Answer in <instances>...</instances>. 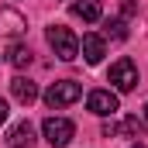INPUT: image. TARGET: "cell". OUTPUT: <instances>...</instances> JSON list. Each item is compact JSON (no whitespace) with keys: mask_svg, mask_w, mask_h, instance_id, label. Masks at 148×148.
<instances>
[{"mask_svg":"<svg viewBox=\"0 0 148 148\" xmlns=\"http://www.w3.org/2000/svg\"><path fill=\"white\" fill-rule=\"evenodd\" d=\"M48 45H52V52H55L62 62H73L76 55H79V38H76L66 24H52V28H48Z\"/></svg>","mask_w":148,"mask_h":148,"instance_id":"6da1fadb","label":"cell"},{"mask_svg":"<svg viewBox=\"0 0 148 148\" xmlns=\"http://www.w3.org/2000/svg\"><path fill=\"white\" fill-rule=\"evenodd\" d=\"M83 97V86L73 83V79H59V83H52L48 90H45V103L52 107V110H62V107H69Z\"/></svg>","mask_w":148,"mask_h":148,"instance_id":"7a4b0ae2","label":"cell"},{"mask_svg":"<svg viewBox=\"0 0 148 148\" xmlns=\"http://www.w3.org/2000/svg\"><path fill=\"white\" fill-rule=\"evenodd\" d=\"M41 131H45V141H48L52 148H66L69 141H73V134H76V124L69 121V117H45Z\"/></svg>","mask_w":148,"mask_h":148,"instance_id":"3957f363","label":"cell"},{"mask_svg":"<svg viewBox=\"0 0 148 148\" xmlns=\"http://www.w3.org/2000/svg\"><path fill=\"white\" fill-rule=\"evenodd\" d=\"M107 79L114 83V90H121V93H131L134 86H138V66L131 62V59H117L110 66V73Z\"/></svg>","mask_w":148,"mask_h":148,"instance_id":"277c9868","label":"cell"},{"mask_svg":"<svg viewBox=\"0 0 148 148\" xmlns=\"http://www.w3.org/2000/svg\"><path fill=\"white\" fill-rule=\"evenodd\" d=\"M86 107L97 114V117H114V114L121 110L117 93H110V90H93V93L86 97Z\"/></svg>","mask_w":148,"mask_h":148,"instance_id":"5b68a950","label":"cell"},{"mask_svg":"<svg viewBox=\"0 0 148 148\" xmlns=\"http://www.w3.org/2000/svg\"><path fill=\"white\" fill-rule=\"evenodd\" d=\"M28 31V21H24V14L21 10H14V7H0V35L3 38H17Z\"/></svg>","mask_w":148,"mask_h":148,"instance_id":"8992f818","label":"cell"},{"mask_svg":"<svg viewBox=\"0 0 148 148\" xmlns=\"http://www.w3.org/2000/svg\"><path fill=\"white\" fill-rule=\"evenodd\" d=\"M79 48H83V59H86L90 66H100V62H103V55H107V41H103L100 35H93V31H90V35H83Z\"/></svg>","mask_w":148,"mask_h":148,"instance_id":"52a82bcc","label":"cell"},{"mask_svg":"<svg viewBox=\"0 0 148 148\" xmlns=\"http://www.w3.org/2000/svg\"><path fill=\"white\" fill-rule=\"evenodd\" d=\"M7 148H35V127H31V121H21V124L10 127Z\"/></svg>","mask_w":148,"mask_h":148,"instance_id":"ba28073f","label":"cell"},{"mask_svg":"<svg viewBox=\"0 0 148 148\" xmlns=\"http://www.w3.org/2000/svg\"><path fill=\"white\" fill-rule=\"evenodd\" d=\"M10 93H14V100L24 103V107L38 100V86L28 79V76H14V79H10Z\"/></svg>","mask_w":148,"mask_h":148,"instance_id":"9c48e42d","label":"cell"},{"mask_svg":"<svg viewBox=\"0 0 148 148\" xmlns=\"http://www.w3.org/2000/svg\"><path fill=\"white\" fill-rule=\"evenodd\" d=\"M73 14L93 24V21L103 17V7H100V0H76V3H73Z\"/></svg>","mask_w":148,"mask_h":148,"instance_id":"30bf717a","label":"cell"},{"mask_svg":"<svg viewBox=\"0 0 148 148\" xmlns=\"http://www.w3.org/2000/svg\"><path fill=\"white\" fill-rule=\"evenodd\" d=\"M7 62H10L14 69H28V66H31V48H28V45H10V48H7Z\"/></svg>","mask_w":148,"mask_h":148,"instance_id":"8fae6325","label":"cell"},{"mask_svg":"<svg viewBox=\"0 0 148 148\" xmlns=\"http://www.w3.org/2000/svg\"><path fill=\"white\" fill-rule=\"evenodd\" d=\"M117 131H121L124 138H141V131H145V124H141V121H138V117L131 114V117H124V121L117 124Z\"/></svg>","mask_w":148,"mask_h":148,"instance_id":"7c38bea8","label":"cell"},{"mask_svg":"<svg viewBox=\"0 0 148 148\" xmlns=\"http://www.w3.org/2000/svg\"><path fill=\"white\" fill-rule=\"evenodd\" d=\"M103 31H107V38H114V41H124V38H127L124 21H117V17H114V21H107V28H103Z\"/></svg>","mask_w":148,"mask_h":148,"instance_id":"4fadbf2b","label":"cell"},{"mask_svg":"<svg viewBox=\"0 0 148 148\" xmlns=\"http://www.w3.org/2000/svg\"><path fill=\"white\" fill-rule=\"evenodd\" d=\"M100 134H103V138H114V134H117V124H114V121H107V124L100 127Z\"/></svg>","mask_w":148,"mask_h":148,"instance_id":"5bb4252c","label":"cell"},{"mask_svg":"<svg viewBox=\"0 0 148 148\" xmlns=\"http://www.w3.org/2000/svg\"><path fill=\"white\" fill-rule=\"evenodd\" d=\"M7 114H10V107H7V100H3V97H0V124H3V121H7Z\"/></svg>","mask_w":148,"mask_h":148,"instance_id":"9a60e30c","label":"cell"},{"mask_svg":"<svg viewBox=\"0 0 148 148\" xmlns=\"http://www.w3.org/2000/svg\"><path fill=\"white\" fill-rule=\"evenodd\" d=\"M131 148H145V145H131Z\"/></svg>","mask_w":148,"mask_h":148,"instance_id":"2e32d148","label":"cell"},{"mask_svg":"<svg viewBox=\"0 0 148 148\" xmlns=\"http://www.w3.org/2000/svg\"><path fill=\"white\" fill-rule=\"evenodd\" d=\"M145 117H148V103H145Z\"/></svg>","mask_w":148,"mask_h":148,"instance_id":"e0dca14e","label":"cell"}]
</instances>
